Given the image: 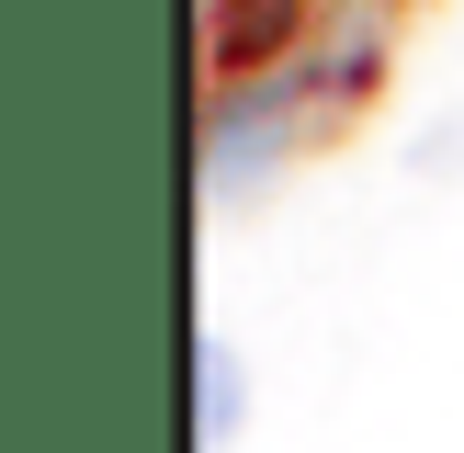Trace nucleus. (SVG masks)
Instances as JSON below:
<instances>
[{"mask_svg":"<svg viewBox=\"0 0 464 453\" xmlns=\"http://www.w3.org/2000/svg\"><path fill=\"white\" fill-rule=\"evenodd\" d=\"M193 385H204V419H193V442L216 453L227 430H238V352H227V340H193Z\"/></svg>","mask_w":464,"mask_h":453,"instance_id":"f257e3e1","label":"nucleus"}]
</instances>
